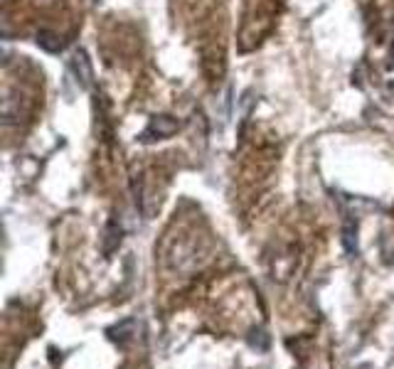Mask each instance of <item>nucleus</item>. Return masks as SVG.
<instances>
[{
    "instance_id": "obj_2",
    "label": "nucleus",
    "mask_w": 394,
    "mask_h": 369,
    "mask_svg": "<svg viewBox=\"0 0 394 369\" xmlns=\"http://www.w3.org/2000/svg\"><path fill=\"white\" fill-rule=\"evenodd\" d=\"M72 69L77 72V82H82V87H92V67L84 52H77L72 60Z\"/></svg>"
},
{
    "instance_id": "obj_1",
    "label": "nucleus",
    "mask_w": 394,
    "mask_h": 369,
    "mask_svg": "<svg viewBox=\"0 0 394 369\" xmlns=\"http://www.w3.org/2000/svg\"><path fill=\"white\" fill-rule=\"evenodd\" d=\"M178 128H180V123L175 119H170V116H156V119H151L146 131H143L141 141L148 143V141H156V138H168V136H173Z\"/></svg>"
},
{
    "instance_id": "obj_3",
    "label": "nucleus",
    "mask_w": 394,
    "mask_h": 369,
    "mask_svg": "<svg viewBox=\"0 0 394 369\" xmlns=\"http://www.w3.org/2000/svg\"><path fill=\"white\" fill-rule=\"evenodd\" d=\"M52 40H57V35H50V32H40V35H37V45H40L42 50L52 52V55H57V52L65 50L62 42H52Z\"/></svg>"
}]
</instances>
